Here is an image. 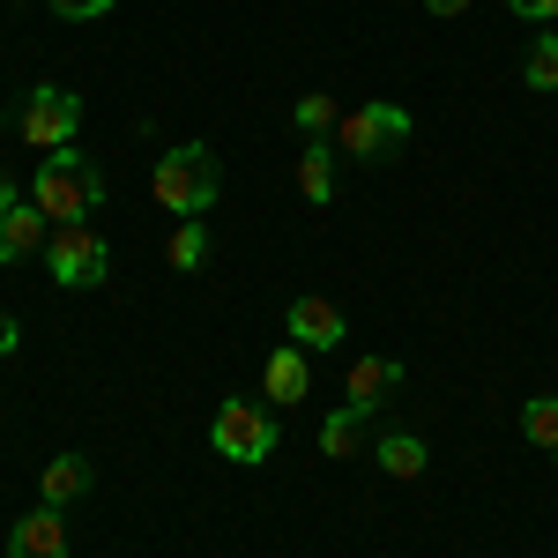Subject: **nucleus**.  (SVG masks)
<instances>
[{"mask_svg": "<svg viewBox=\"0 0 558 558\" xmlns=\"http://www.w3.org/2000/svg\"><path fill=\"white\" fill-rule=\"evenodd\" d=\"M357 447H365V410H336V417H320V454H328V462H350V454H357Z\"/></svg>", "mask_w": 558, "mask_h": 558, "instance_id": "2eb2a0df", "label": "nucleus"}, {"mask_svg": "<svg viewBox=\"0 0 558 558\" xmlns=\"http://www.w3.org/2000/svg\"><path fill=\"white\" fill-rule=\"evenodd\" d=\"M8 128H15V112H8V105H0V134H8Z\"/></svg>", "mask_w": 558, "mask_h": 558, "instance_id": "393cba45", "label": "nucleus"}, {"mask_svg": "<svg viewBox=\"0 0 558 558\" xmlns=\"http://www.w3.org/2000/svg\"><path fill=\"white\" fill-rule=\"evenodd\" d=\"M395 387H402V365H395V357H357V365L343 373V402L373 417V410H380V395H395Z\"/></svg>", "mask_w": 558, "mask_h": 558, "instance_id": "9d476101", "label": "nucleus"}, {"mask_svg": "<svg viewBox=\"0 0 558 558\" xmlns=\"http://www.w3.org/2000/svg\"><path fill=\"white\" fill-rule=\"evenodd\" d=\"M373 462H380L387 476H402V484H410V476H425V439H417V432H380Z\"/></svg>", "mask_w": 558, "mask_h": 558, "instance_id": "4468645a", "label": "nucleus"}, {"mask_svg": "<svg viewBox=\"0 0 558 558\" xmlns=\"http://www.w3.org/2000/svg\"><path fill=\"white\" fill-rule=\"evenodd\" d=\"M149 194H157V209H172V216H209L216 194H223L216 149L209 142H179V149H165V165L149 172Z\"/></svg>", "mask_w": 558, "mask_h": 558, "instance_id": "f03ea898", "label": "nucleus"}, {"mask_svg": "<svg viewBox=\"0 0 558 558\" xmlns=\"http://www.w3.org/2000/svg\"><path fill=\"white\" fill-rule=\"evenodd\" d=\"M31 202H38L52 223H89V209L105 202V172L89 165L83 149H45V165L31 172Z\"/></svg>", "mask_w": 558, "mask_h": 558, "instance_id": "f257e3e1", "label": "nucleus"}, {"mask_svg": "<svg viewBox=\"0 0 558 558\" xmlns=\"http://www.w3.org/2000/svg\"><path fill=\"white\" fill-rule=\"evenodd\" d=\"M45 246H52V216H45L38 202H31V194H23V202H15V209L0 216V268H15V260L45 254Z\"/></svg>", "mask_w": 558, "mask_h": 558, "instance_id": "0eeeda50", "label": "nucleus"}, {"mask_svg": "<svg viewBox=\"0 0 558 558\" xmlns=\"http://www.w3.org/2000/svg\"><path fill=\"white\" fill-rule=\"evenodd\" d=\"M521 432H529L544 454H558V395H536V402H521Z\"/></svg>", "mask_w": 558, "mask_h": 558, "instance_id": "a211bd4d", "label": "nucleus"}, {"mask_svg": "<svg viewBox=\"0 0 558 558\" xmlns=\"http://www.w3.org/2000/svg\"><path fill=\"white\" fill-rule=\"evenodd\" d=\"M291 120H299L305 142H328V134H336V120H343V105H336L328 89H313V97H299V105H291Z\"/></svg>", "mask_w": 558, "mask_h": 558, "instance_id": "f3484780", "label": "nucleus"}, {"mask_svg": "<svg viewBox=\"0 0 558 558\" xmlns=\"http://www.w3.org/2000/svg\"><path fill=\"white\" fill-rule=\"evenodd\" d=\"M8 558H68V514L60 507H38L8 529Z\"/></svg>", "mask_w": 558, "mask_h": 558, "instance_id": "1a4fd4ad", "label": "nucleus"}, {"mask_svg": "<svg viewBox=\"0 0 558 558\" xmlns=\"http://www.w3.org/2000/svg\"><path fill=\"white\" fill-rule=\"evenodd\" d=\"M462 8H470V0H425V15H439V23H447V15H462Z\"/></svg>", "mask_w": 558, "mask_h": 558, "instance_id": "b1692460", "label": "nucleus"}, {"mask_svg": "<svg viewBox=\"0 0 558 558\" xmlns=\"http://www.w3.org/2000/svg\"><path fill=\"white\" fill-rule=\"evenodd\" d=\"M336 142H305V157H299V194L313 202V209H328L336 202Z\"/></svg>", "mask_w": 558, "mask_h": 558, "instance_id": "ddd939ff", "label": "nucleus"}, {"mask_svg": "<svg viewBox=\"0 0 558 558\" xmlns=\"http://www.w3.org/2000/svg\"><path fill=\"white\" fill-rule=\"evenodd\" d=\"M305 387H313V350L283 343L276 357H268V402L291 410V402H305Z\"/></svg>", "mask_w": 558, "mask_h": 558, "instance_id": "9b49d317", "label": "nucleus"}, {"mask_svg": "<svg viewBox=\"0 0 558 558\" xmlns=\"http://www.w3.org/2000/svg\"><path fill=\"white\" fill-rule=\"evenodd\" d=\"M507 8H514V15H529V23H551V15H558V0H507Z\"/></svg>", "mask_w": 558, "mask_h": 558, "instance_id": "412c9836", "label": "nucleus"}, {"mask_svg": "<svg viewBox=\"0 0 558 558\" xmlns=\"http://www.w3.org/2000/svg\"><path fill=\"white\" fill-rule=\"evenodd\" d=\"M89 484H97V470H89L83 454H52L45 462V476H38V492H45V507H75Z\"/></svg>", "mask_w": 558, "mask_h": 558, "instance_id": "f8f14e48", "label": "nucleus"}, {"mask_svg": "<svg viewBox=\"0 0 558 558\" xmlns=\"http://www.w3.org/2000/svg\"><path fill=\"white\" fill-rule=\"evenodd\" d=\"M165 260H172L179 276H194V268L209 260V223H202V216H179V223H172V246H165Z\"/></svg>", "mask_w": 558, "mask_h": 558, "instance_id": "dca6fc26", "label": "nucleus"}, {"mask_svg": "<svg viewBox=\"0 0 558 558\" xmlns=\"http://www.w3.org/2000/svg\"><path fill=\"white\" fill-rule=\"evenodd\" d=\"M15 128H23V142L31 149H68L75 134H83V97L75 89H60V83H38L31 97H23V112H15Z\"/></svg>", "mask_w": 558, "mask_h": 558, "instance_id": "423d86ee", "label": "nucleus"}, {"mask_svg": "<svg viewBox=\"0 0 558 558\" xmlns=\"http://www.w3.org/2000/svg\"><path fill=\"white\" fill-rule=\"evenodd\" d=\"M15 202H23V194H15V172H8V165H0V216L15 209Z\"/></svg>", "mask_w": 558, "mask_h": 558, "instance_id": "5701e85b", "label": "nucleus"}, {"mask_svg": "<svg viewBox=\"0 0 558 558\" xmlns=\"http://www.w3.org/2000/svg\"><path fill=\"white\" fill-rule=\"evenodd\" d=\"M521 75H529V89H558V38H536V45H529Z\"/></svg>", "mask_w": 558, "mask_h": 558, "instance_id": "6ab92c4d", "label": "nucleus"}, {"mask_svg": "<svg viewBox=\"0 0 558 558\" xmlns=\"http://www.w3.org/2000/svg\"><path fill=\"white\" fill-rule=\"evenodd\" d=\"M209 447L223 462H268L276 454V417L260 402H246V395H231V402H216V417H209Z\"/></svg>", "mask_w": 558, "mask_h": 558, "instance_id": "39448f33", "label": "nucleus"}, {"mask_svg": "<svg viewBox=\"0 0 558 558\" xmlns=\"http://www.w3.org/2000/svg\"><path fill=\"white\" fill-rule=\"evenodd\" d=\"M45 8H52L60 23H97V15H112L120 0H45Z\"/></svg>", "mask_w": 558, "mask_h": 558, "instance_id": "aec40b11", "label": "nucleus"}, {"mask_svg": "<svg viewBox=\"0 0 558 558\" xmlns=\"http://www.w3.org/2000/svg\"><path fill=\"white\" fill-rule=\"evenodd\" d=\"M45 268H52L60 291H97V283L112 276V246L97 239V223H52Z\"/></svg>", "mask_w": 558, "mask_h": 558, "instance_id": "20e7f679", "label": "nucleus"}, {"mask_svg": "<svg viewBox=\"0 0 558 558\" xmlns=\"http://www.w3.org/2000/svg\"><path fill=\"white\" fill-rule=\"evenodd\" d=\"M15 343H23V328H15V313H0V357H8Z\"/></svg>", "mask_w": 558, "mask_h": 558, "instance_id": "4be33fe9", "label": "nucleus"}, {"mask_svg": "<svg viewBox=\"0 0 558 558\" xmlns=\"http://www.w3.org/2000/svg\"><path fill=\"white\" fill-rule=\"evenodd\" d=\"M283 328H291V343H299V350H336V343H343V305H328L320 291H305V299H291Z\"/></svg>", "mask_w": 558, "mask_h": 558, "instance_id": "6e6552de", "label": "nucleus"}, {"mask_svg": "<svg viewBox=\"0 0 558 558\" xmlns=\"http://www.w3.org/2000/svg\"><path fill=\"white\" fill-rule=\"evenodd\" d=\"M410 142V112L402 105H350L343 120H336V157L343 165H380V157H395Z\"/></svg>", "mask_w": 558, "mask_h": 558, "instance_id": "7ed1b4c3", "label": "nucleus"}]
</instances>
